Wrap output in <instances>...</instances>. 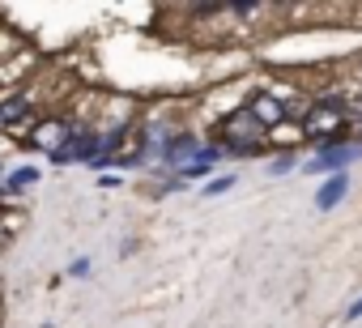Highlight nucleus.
Here are the masks:
<instances>
[{"mask_svg":"<svg viewBox=\"0 0 362 328\" xmlns=\"http://www.w3.org/2000/svg\"><path fill=\"white\" fill-rule=\"evenodd\" d=\"M222 141H226L230 153H256V149L264 145V124L243 107V111L226 115V124H222Z\"/></svg>","mask_w":362,"mask_h":328,"instance_id":"1","label":"nucleus"},{"mask_svg":"<svg viewBox=\"0 0 362 328\" xmlns=\"http://www.w3.org/2000/svg\"><path fill=\"white\" fill-rule=\"evenodd\" d=\"M345 128H349V111H345L341 102H332V98L315 102V107L303 115V136H315V141H332V136H341Z\"/></svg>","mask_w":362,"mask_h":328,"instance_id":"2","label":"nucleus"},{"mask_svg":"<svg viewBox=\"0 0 362 328\" xmlns=\"http://www.w3.org/2000/svg\"><path fill=\"white\" fill-rule=\"evenodd\" d=\"M362 153V145H332V149H324L320 158H311V175H324V171H337V175H345L341 167H345V162H354Z\"/></svg>","mask_w":362,"mask_h":328,"instance_id":"3","label":"nucleus"},{"mask_svg":"<svg viewBox=\"0 0 362 328\" xmlns=\"http://www.w3.org/2000/svg\"><path fill=\"white\" fill-rule=\"evenodd\" d=\"M69 136H73V128H69V124H52V119H43V124H35V136H30V141L56 158V153L69 145Z\"/></svg>","mask_w":362,"mask_h":328,"instance_id":"4","label":"nucleus"},{"mask_svg":"<svg viewBox=\"0 0 362 328\" xmlns=\"http://www.w3.org/2000/svg\"><path fill=\"white\" fill-rule=\"evenodd\" d=\"M247 111H252L264 128H281V124H286V102L273 98V94H256V98L247 102Z\"/></svg>","mask_w":362,"mask_h":328,"instance_id":"5","label":"nucleus"},{"mask_svg":"<svg viewBox=\"0 0 362 328\" xmlns=\"http://www.w3.org/2000/svg\"><path fill=\"white\" fill-rule=\"evenodd\" d=\"M345 188H349V180H345V175H332V180H328V184L320 188V197H315V205H320L324 213H328V209H337V201L345 197Z\"/></svg>","mask_w":362,"mask_h":328,"instance_id":"6","label":"nucleus"},{"mask_svg":"<svg viewBox=\"0 0 362 328\" xmlns=\"http://www.w3.org/2000/svg\"><path fill=\"white\" fill-rule=\"evenodd\" d=\"M22 115H30V98L26 94H9L0 102V124H22Z\"/></svg>","mask_w":362,"mask_h":328,"instance_id":"7","label":"nucleus"},{"mask_svg":"<svg viewBox=\"0 0 362 328\" xmlns=\"http://www.w3.org/2000/svg\"><path fill=\"white\" fill-rule=\"evenodd\" d=\"M188 153H197V141L192 136H175L166 145V162H179V158H188Z\"/></svg>","mask_w":362,"mask_h":328,"instance_id":"8","label":"nucleus"},{"mask_svg":"<svg viewBox=\"0 0 362 328\" xmlns=\"http://www.w3.org/2000/svg\"><path fill=\"white\" fill-rule=\"evenodd\" d=\"M39 184V171H18L13 180H9V192H22V188H35Z\"/></svg>","mask_w":362,"mask_h":328,"instance_id":"9","label":"nucleus"},{"mask_svg":"<svg viewBox=\"0 0 362 328\" xmlns=\"http://www.w3.org/2000/svg\"><path fill=\"white\" fill-rule=\"evenodd\" d=\"M273 136H277L281 145H290V141H298V136H303V128H290V124H281V128H273Z\"/></svg>","mask_w":362,"mask_h":328,"instance_id":"10","label":"nucleus"},{"mask_svg":"<svg viewBox=\"0 0 362 328\" xmlns=\"http://www.w3.org/2000/svg\"><path fill=\"white\" fill-rule=\"evenodd\" d=\"M230 184H235V180H230V175H222V180H214L205 192H209V197H222V192H230Z\"/></svg>","mask_w":362,"mask_h":328,"instance_id":"11","label":"nucleus"},{"mask_svg":"<svg viewBox=\"0 0 362 328\" xmlns=\"http://www.w3.org/2000/svg\"><path fill=\"white\" fill-rule=\"evenodd\" d=\"M345 320H362V298H358V303H354V307L345 311Z\"/></svg>","mask_w":362,"mask_h":328,"instance_id":"12","label":"nucleus"}]
</instances>
